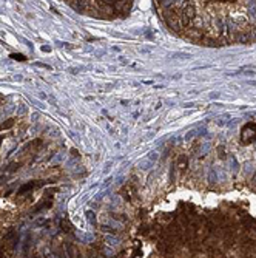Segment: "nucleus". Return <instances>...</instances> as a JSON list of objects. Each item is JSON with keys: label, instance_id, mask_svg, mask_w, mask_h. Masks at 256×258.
Listing matches in <instances>:
<instances>
[{"label": "nucleus", "instance_id": "obj_1", "mask_svg": "<svg viewBox=\"0 0 256 258\" xmlns=\"http://www.w3.org/2000/svg\"><path fill=\"white\" fill-rule=\"evenodd\" d=\"M254 139H256V125L248 124V125H245L242 128V131H241V141L244 144H248V142H252Z\"/></svg>", "mask_w": 256, "mask_h": 258}, {"label": "nucleus", "instance_id": "obj_2", "mask_svg": "<svg viewBox=\"0 0 256 258\" xmlns=\"http://www.w3.org/2000/svg\"><path fill=\"white\" fill-rule=\"evenodd\" d=\"M187 162H188V161H187V158H185V156H182V158L179 159L178 165L180 167V170H185V168H187Z\"/></svg>", "mask_w": 256, "mask_h": 258}, {"label": "nucleus", "instance_id": "obj_3", "mask_svg": "<svg viewBox=\"0 0 256 258\" xmlns=\"http://www.w3.org/2000/svg\"><path fill=\"white\" fill-rule=\"evenodd\" d=\"M11 57H12V59H19V60H25V57H23L22 54H12Z\"/></svg>", "mask_w": 256, "mask_h": 258}, {"label": "nucleus", "instance_id": "obj_4", "mask_svg": "<svg viewBox=\"0 0 256 258\" xmlns=\"http://www.w3.org/2000/svg\"><path fill=\"white\" fill-rule=\"evenodd\" d=\"M194 136V131H191V133H188V135H187V139H190V138H193Z\"/></svg>", "mask_w": 256, "mask_h": 258}]
</instances>
